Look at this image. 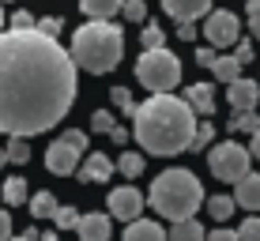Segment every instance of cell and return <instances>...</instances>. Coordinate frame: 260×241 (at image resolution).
Segmentation results:
<instances>
[{
    "label": "cell",
    "mask_w": 260,
    "mask_h": 241,
    "mask_svg": "<svg viewBox=\"0 0 260 241\" xmlns=\"http://www.w3.org/2000/svg\"><path fill=\"white\" fill-rule=\"evenodd\" d=\"M76 64L38 30L0 34V132L30 140L49 132L76 102Z\"/></svg>",
    "instance_id": "cell-1"
},
{
    "label": "cell",
    "mask_w": 260,
    "mask_h": 241,
    "mask_svg": "<svg viewBox=\"0 0 260 241\" xmlns=\"http://www.w3.org/2000/svg\"><path fill=\"white\" fill-rule=\"evenodd\" d=\"M245 15H249V30H253V38H260V0H249Z\"/></svg>",
    "instance_id": "cell-34"
},
{
    "label": "cell",
    "mask_w": 260,
    "mask_h": 241,
    "mask_svg": "<svg viewBox=\"0 0 260 241\" xmlns=\"http://www.w3.org/2000/svg\"><path fill=\"white\" fill-rule=\"evenodd\" d=\"M132 136L143 151L151 155H181V151L192 147V136H196V113L185 106V98L177 94H151L147 102H140L132 110Z\"/></svg>",
    "instance_id": "cell-2"
},
{
    "label": "cell",
    "mask_w": 260,
    "mask_h": 241,
    "mask_svg": "<svg viewBox=\"0 0 260 241\" xmlns=\"http://www.w3.org/2000/svg\"><path fill=\"white\" fill-rule=\"evenodd\" d=\"M234 234H238V241H260V219H256V215H249V219L234 230Z\"/></svg>",
    "instance_id": "cell-30"
},
{
    "label": "cell",
    "mask_w": 260,
    "mask_h": 241,
    "mask_svg": "<svg viewBox=\"0 0 260 241\" xmlns=\"http://www.w3.org/2000/svg\"><path fill=\"white\" fill-rule=\"evenodd\" d=\"M215 57H219V53H215L211 46H200V49H196V64H204V68H211Z\"/></svg>",
    "instance_id": "cell-37"
},
{
    "label": "cell",
    "mask_w": 260,
    "mask_h": 241,
    "mask_svg": "<svg viewBox=\"0 0 260 241\" xmlns=\"http://www.w3.org/2000/svg\"><path fill=\"white\" fill-rule=\"evenodd\" d=\"M185 106H189L196 117L215 113V87H211V83H192L189 91H185Z\"/></svg>",
    "instance_id": "cell-15"
},
{
    "label": "cell",
    "mask_w": 260,
    "mask_h": 241,
    "mask_svg": "<svg viewBox=\"0 0 260 241\" xmlns=\"http://www.w3.org/2000/svg\"><path fill=\"white\" fill-rule=\"evenodd\" d=\"M4 162H8V158H4V147H0V169H4Z\"/></svg>",
    "instance_id": "cell-46"
},
{
    "label": "cell",
    "mask_w": 260,
    "mask_h": 241,
    "mask_svg": "<svg viewBox=\"0 0 260 241\" xmlns=\"http://www.w3.org/2000/svg\"><path fill=\"white\" fill-rule=\"evenodd\" d=\"M208 211H211V219H230L234 215V200H230V196H211L208 200Z\"/></svg>",
    "instance_id": "cell-27"
},
{
    "label": "cell",
    "mask_w": 260,
    "mask_h": 241,
    "mask_svg": "<svg viewBox=\"0 0 260 241\" xmlns=\"http://www.w3.org/2000/svg\"><path fill=\"white\" fill-rule=\"evenodd\" d=\"M8 237H12V215L0 208V241H8Z\"/></svg>",
    "instance_id": "cell-40"
},
{
    "label": "cell",
    "mask_w": 260,
    "mask_h": 241,
    "mask_svg": "<svg viewBox=\"0 0 260 241\" xmlns=\"http://www.w3.org/2000/svg\"><path fill=\"white\" fill-rule=\"evenodd\" d=\"M117 169H121L124 177H140L143 174V155H140V151H121Z\"/></svg>",
    "instance_id": "cell-22"
},
{
    "label": "cell",
    "mask_w": 260,
    "mask_h": 241,
    "mask_svg": "<svg viewBox=\"0 0 260 241\" xmlns=\"http://www.w3.org/2000/svg\"><path fill=\"white\" fill-rule=\"evenodd\" d=\"M34 30H38L42 38H53V42H57V34H60V19H57V15H46V19L34 23Z\"/></svg>",
    "instance_id": "cell-31"
},
{
    "label": "cell",
    "mask_w": 260,
    "mask_h": 241,
    "mask_svg": "<svg viewBox=\"0 0 260 241\" xmlns=\"http://www.w3.org/2000/svg\"><path fill=\"white\" fill-rule=\"evenodd\" d=\"M79 8L91 23H110L121 12V0H79Z\"/></svg>",
    "instance_id": "cell-17"
},
{
    "label": "cell",
    "mask_w": 260,
    "mask_h": 241,
    "mask_svg": "<svg viewBox=\"0 0 260 241\" xmlns=\"http://www.w3.org/2000/svg\"><path fill=\"white\" fill-rule=\"evenodd\" d=\"M226 102L234 106V113H245V110H256L260 102V83H253V79H234L226 91Z\"/></svg>",
    "instance_id": "cell-11"
},
{
    "label": "cell",
    "mask_w": 260,
    "mask_h": 241,
    "mask_svg": "<svg viewBox=\"0 0 260 241\" xmlns=\"http://www.w3.org/2000/svg\"><path fill=\"white\" fill-rule=\"evenodd\" d=\"M38 241H60V237H57V230H49V234H42Z\"/></svg>",
    "instance_id": "cell-45"
},
{
    "label": "cell",
    "mask_w": 260,
    "mask_h": 241,
    "mask_svg": "<svg viewBox=\"0 0 260 241\" xmlns=\"http://www.w3.org/2000/svg\"><path fill=\"white\" fill-rule=\"evenodd\" d=\"M30 200V189H26V177H8L4 181V203L8 208H19V203Z\"/></svg>",
    "instance_id": "cell-19"
},
{
    "label": "cell",
    "mask_w": 260,
    "mask_h": 241,
    "mask_svg": "<svg viewBox=\"0 0 260 241\" xmlns=\"http://www.w3.org/2000/svg\"><path fill=\"white\" fill-rule=\"evenodd\" d=\"M0 26H4V8H0Z\"/></svg>",
    "instance_id": "cell-47"
},
{
    "label": "cell",
    "mask_w": 260,
    "mask_h": 241,
    "mask_svg": "<svg viewBox=\"0 0 260 241\" xmlns=\"http://www.w3.org/2000/svg\"><path fill=\"white\" fill-rule=\"evenodd\" d=\"M140 42H143V49H162V46H166V30H162L158 23H147V26L140 30Z\"/></svg>",
    "instance_id": "cell-23"
},
{
    "label": "cell",
    "mask_w": 260,
    "mask_h": 241,
    "mask_svg": "<svg viewBox=\"0 0 260 241\" xmlns=\"http://www.w3.org/2000/svg\"><path fill=\"white\" fill-rule=\"evenodd\" d=\"M121 53H124V34L117 23H91L87 19L72 34V64L87 68L91 76H106L121 64Z\"/></svg>",
    "instance_id": "cell-3"
},
{
    "label": "cell",
    "mask_w": 260,
    "mask_h": 241,
    "mask_svg": "<svg viewBox=\"0 0 260 241\" xmlns=\"http://www.w3.org/2000/svg\"><path fill=\"white\" fill-rule=\"evenodd\" d=\"M12 30H34V15H30V12H23V8H19V12L12 15Z\"/></svg>",
    "instance_id": "cell-36"
},
{
    "label": "cell",
    "mask_w": 260,
    "mask_h": 241,
    "mask_svg": "<svg viewBox=\"0 0 260 241\" xmlns=\"http://www.w3.org/2000/svg\"><path fill=\"white\" fill-rule=\"evenodd\" d=\"M53 222H57V230H76L79 211L72 208V203H57V211H53Z\"/></svg>",
    "instance_id": "cell-26"
},
{
    "label": "cell",
    "mask_w": 260,
    "mask_h": 241,
    "mask_svg": "<svg viewBox=\"0 0 260 241\" xmlns=\"http://www.w3.org/2000/svg\"><path fill=\"white\" fill-rule=\"evenodd\" d=\"M121 12H124L128 23H143L147 19V4H143V0H121Z\"/></svg>",
    "instance_id": "cell-28"
},
{
    "label": "cell",
    "mask_w": 260,
    "mask_h": 241,
    "mask_svg": "<svg viewBox=\"0 0 260 241\" xmlns=\"http://www.w3.org/2000/svg\"><path fill=\"white\" fill-rule=\"evenodd\" d=\"M76 234H79V241H110L113 219L106 215V211H87V215H79V222H76Z\"/></svg>",
    "instance_id": "cell-10"
},
{
    "label": "cell",
    "mask_w": 260,
    "mask_h": 241,
    "mask_svg": "<svg viewBox=\"0 0 260 241\" xmlns=\"http://www.w3.org/2000/svg\"><path fill=\"white\" fill-rule=\"evenodd\" d=\"M204 34H208V46L215 53H219L222 46H234V42H238V15L234 12H208Z\"/></svg>",
    "instance_id": "cell-8"
},
{
    "label": "cell",
    "mask_w": 260,
    "mask_h": 241,
    "mask_svg": "<svg viewBox=\"0 0 260 241\" xmlns=\"http://www.w3.org/2000/svg\"><path fill=\"white\" fill-rule=\"evenodd\" d=\"M106 215L110 219H121V222H136L140 211H143V192L132 189V185H121V189H113L110 196H106Z\"/></svg>",
    "instance_id": "cell-7"
},
{
    "label": "cell",
    "mask_w": 260,
    "mask_h": 241,
    "mask_svg": "<svg viewBox=\"0 0 260 241\" xmlns=\"http://www.w3.org/2000/svg\"><path fill=\"white\" fill-rule=\"evenodd\" d=\"M226 124H230V132H256L260 117H256V110H245V113H234Z\"/></svg>",
    "instance_id": "cell-25"
},
{
    "label": "cell",
    "mask_w": 260,
    "mask_h": 241,
    "mask_svg": "<svg viewBox=\"0 0 260 241\" xmlns=\"http://www.w3.org/2000/svg\"><path fill=\"white\" fill-rule=\"evenodd\" d=\"M249 151L241 147V144H234V140H226V144H215L211 151H208V166H211V174L219 177V181H241V177L249 174Z\"/></svg>",
    "instance_id": "cell-6"
},
{
    "label": "cell",
    "mask_w": 260,
    "mask_h": 241,
    "mask_svg": "<svg viewBox=\"0 0 260 241\" xmlns=\"http://www.w3.org/2000/svg\"><path fill=\"white\" fill-rule=\"evenodd\" d=\"M234 208H245V211H260V174H245L241 181L234 185Z\"/></svg>",
    "instance_id": "cell-13"
},
{
    "label": "cell",
    "mask_w": 260,
    "mask_h": 241,
    "mask_svg": "<svg viewBox=\"0 0 260 241\" xmlns=\"http://www.w3.org/2000/svg\"><path fill=\"white\" fill-rule=\"evenodd\" d=\"M91 128H94V132H110V128H113V113H110V110H94V113H91Z\"/></svg>",
    "instance_id": "cell-33"
},
{
    "label": "cell",
    "mask_w": 260,
    "mask_h": 241,
    "mask_svg": "<svg viewBox=\"0 0 260 241\" xmlns=\"http://www.w3.org/2000/svg\"><path fill=\"white\" fill-rule=\"evenodd\" d=\"M64 140H68V144H76V147H83V151H87V132H79V128H68V132H64Z\"/></svg>",
    "instance_id": "cell-39"
},
{
    "label": "cell",
    "mask_w": 260,
    "mask_h": 241,
    "mask_svg": "<svg viewBox=\"0 0 260 241\" xmlns=\"http://www.w3.org/2000/svg\"><path fill=\"white\" fill-rule=\"evenodd\" d=\"M204 226L196 219H185V222H174V230L166 234V241H204Z\"/></svg>",
    "instance_id": "cell-18"
},
{
    "label": "cell",
    "mask_w": 260,
    "mask_h": 241,
    "mask_svg": "<svg viewBox=\"0 0 260 241\" xmlns=\"http://www.w3.org/2000/svg\"><path fill=\"white\" fill-rule=\"evenodd\" d=\"M147 200H151V208H155L158 215H166L170 222H185V219H192L196 211H200L204 189H200V181H196L192 169L170 166L151 181Z\"/></svg>",
    "instance_id": "cell-4"
},
{
    "label": "cell",
    "mask_w": 260,
    "mask_h": 241,
    "mask_svg": "<svg viewBox=\"0 0 260 241\" xmlns=\"http://www.w3.org/2000/svg\"><path fill=\"white\" fill-rule=\"evenodd\" d=\"M204 241H238V234H234V230H211Z\"/></svg>",
    "instance_id": "cell-41"
},
{
    "label": "cell",
    "mask_w": 260,
    "mask_h": 241,
    "mask_svg": "<svg viewBox=\"0 0 260 241\" xmlns=\"http://www.w3.org/2000/svg\"><path fill=\"white\" fill-rule=\"evenodd\" d=\"M249 158H256V162H260V128L253 132V144H249Z\"/></svg>",
    "instance_id": "cell-43"
},
{
    "label": "cell",
    "mask_w": 260,
    "mask_h": 241,
    "mask_svg": "<svg viewBox=\"0 0 260 241\" xmlns=\"http://www.w3.org/2000/svg\"><path fill=\"white\" fill-rule=\"evenodd\" d=\"M211 140H215V124H211V121H196L192 147H196V151H200V147H211Z\"/></svg>",
    "instance_id": "cell-29"
},
{
    "label": "cell",
    "mask_w": 260,
    "mask_h": 241,
    "mask_svg": "<svg viewBox=\"0 0 260 241\" xmlns=\"http://www.w3.org/2000/svg\"><path fill=\"white\" fill-rule=\"evenodd\" d=\"M4 158H8V162H15V166L30 162V144H26V140H8V147H4Z\"/></svg>",
    "instance_id": "cell-24"
},
{
    "label": "cell",
    "mask_w": 260,
    "mask_h": 241,
    "mask_svg": "<svg viewBox=\"0 0 260 241\" xmlns=\"http://www.w3.org/2000/svg\"><path fill=\"white\" fill-rule=\"evenodd\" d=\"M234 60H238V64H249V60H253V42L238 38L234 42Z\"/></svg>",
    "instance_id": "cell-35"
},
{
    "label": "cell",
    "mask_w": 260,
    "mask_h": 241,
    "mask_svg": "<svg viewBox=\"0 0 260 241\" xmlns=\"http://www.w3.org/2000/svg\"><path fill=\"white\" fill-rule=\"evenodd\" d=\"M76 174H79V181H83V185H102V181H110L113 162L102 155V151H91V155H87V162L79 166Z\"/></svg>",
    "instance_id": "cell-12"
},
{
    "label": "cell",
    "mask_w": 260,
    "mask_h": 241,
    "mask_svg": "<svg viewBox=\"0 0 260 241\" xmlns=\"http://www.w3.org/2000/svg\"><path fill=\"white\" fill-rule=\"evenodd\" d=\"M4 4H8V0H0V8H4Z\"/></svg>",
    "instance_id": "cell-48"
},
{
    "label": "cell",
    "mask_w": 260,
    "mask_h": 241,
    "mask_svg": "<svg viewBox=\"0 0 260 241\" xmlns=\"http://www.w3.org/2000/svg\"><path fill=\"white\" fill-rule=\"evenodd\" d=\"M196 34H200L196 23H177V38H181V42H196Z\"/></svg>",
    "instance_id": "cell-38"
},
{
    "label": "cell",
    "mask_w": 260,
    "mask_h": 241,
    "mask_svg": "<svg viewBox=\"0 0 260 241\" xmlns=\"http://www.w3.org/2000/svg\"><path fill=\"white\" fill-rule=\"evenodd\" d=\"M106 136H110V140H113V144H128V132H124V128H121V124H113V128H110V132H106Z\"/></svg>",
    "instance_id": "cell-42"
},
{
    "label": "cell",
    "mask_w": 260,
    "mask_h": 241,
    "mask_svg": "<svg viewBox=\"0 0 260 241\" xmlns=\"http://www.w3.org/2000/svg\"><path fill=\"white\" fill-rule=\"evenodd\" d=\"M136 79L151 94H170L177 83H181V60H177L166 46L162 49H143L140 60H136Z\"/></svg>",
    "instance_id": "cell-5"
},
{
    "label": "cell",
    "mask_w": 260,
    "mask_h": 241,
    "mask_svg": "<svg viewBox=\"0 0 260 241\" xmlns=\"http://www.w3.org/2000/svg\"><path fill=\"white\" fill-rule=\"evenodd\" d=\"M53 211H57V196L53 192H38L30 200V215L34 219H53Z\"/></svg>",
    "instance_id": "cell-21"
},
{
    "label": "cell",
    "mask_w": 260,
    "mask_h": 241,
    "mask_svg": "<svg viewBox=\"0 0 260 241\" xmlns=\"http://www.w3.org/2000/svg\"><path fill=\"white\" fill-rule=\"evenodd\" d=\"M211 72H215V79H219V83H234V79H241V64L234 57H215V64H211Z\"/></svg>",
    "instance_id": "cell-20"
},
{
    "label": "cell",
    "mask_w": 260,
    "mask_h": 241,
    "mask_svg": "<svg viewBox=\"0 0 260 241\" xmlns=\"http://www.w3.org/2000/svg\"><path fill=\"white\" fill-rule=\"evenodd\" d=\"M79 155H83V147H76V144H68L64 136H57L46 151V169L57 174V177H68V174L79 169Z\"/></svg>",
    "instance_id": "cell-9"
},
{
    "label": "cell",
    "mask_w": 260,
    "mask_h": 241,
    "mask_svg": "<svg viewBox=\"0 0 260 241\" xmlns=\"http://www.w3.org/2000/svg\"><path fill=\"white\" fill-rule=\"evenodd\" d=\"M8 241H38V234L30 230V234H23V237H8Z\"/></svg>",
    "instance_id": "cell-44"
},
{
    "label": "cell",
    "mask_w": 260,
    "mask_h": 241,
    "mask_svg": "<svg viewBox=\"0 0 260 241\" xmlns=\"http://www.w3.org/2000/svg\"><path fill=\"white\" fill-rule=\"evenodd\" d=\"M121 241H166V230L158 226V222H151V219H136V222L124 226Z\"/></svg>",
    "instance_id": "cell-16"
},
{
    "label": "cell",
    "mask_w": 260,
    "mask_h": 241,
    "mask_svg": "<svg viewBox=\"0 0 260 241\" xmlns=\"http://www.w3.org/2000/svg\"><path fill=\"white\" fill-rule=\"evenodd\" d=\"M162 8L177 23H192V19H200V15L211 12V0H162Z\"/></svg>",
    "instance_id": "cell-14"
},
{
    "label": "cell",
    "mask_w": 260,
    "mask_h": 241,
    "mask_svg": "<svg viewBox=\"0 0 260 241\" xmlns=\"http://www.w3.org/2000/svg\"><path fill=\"white\" fill-rule=\"evenodd\" d=\"M110 98H113V106H117V110H124V113L136 110V102H132V91H128V87H113Z\"/></svg>",
    "instance_id": "cell-32"
}]
</instances>
